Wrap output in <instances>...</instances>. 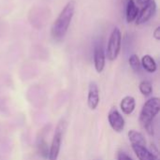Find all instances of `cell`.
Instances as JSON below:
<instances>
[{"mask_svg": "<svg viewBox=\"0 0 160 160\" xmlns=\"http://www.w3.org/2000/svg\"><path fill=\"white\" fill-rule=\"evenodd\" d=\"M75 7H76L75 1L71 0L68 2L67 5L63 8V9L59 13L58 17L53 22L51 28V36L54 40L60 41L67 35L72 18L74 16Z\"/></svg>", "mask_w": 160, "mask_h": 160, "instance_id": "1", "label": "cell"}, {"mask_svg": "<svg viewBox=\"0 0 160 160\" xmlns=\"http://www.w3.org/2000/svg\"><path fill=\"white\" fill-rule=\"evenodd\" d=\"M160 111V99L158 98H151L144 104L140 113V123L142 128L149 133L154 134L153 122Z\"/></svg>", "mask_w": 160, "mask_h": 160, "instance_id": "2", "label": "cell"}, {"mask_svg": "<svg viewBox=\"0 0 160 160\" xmlns=\"http://www.w3.org/2000/svg\"><path fill=\"white\" fill-rule=\"evenodd\" d=\"M128 139L131 148L139 160H159L158 158L147 147V142L142 133L137 130H129Z\"/></svg>", "mask_w": 160, "mask_h": 160, "instance_id": "3", "label": "cell"}, {"mask_svg": "<svg viewBox=\"0 0 160 160\" xmlns=\"http://www.w3.org/2000/svg\"><path fill=\"white\" fill-rule=\"evenodd\" d=\"M121 44H122V33L118 27H114L110 36L106 52H105L106 57L110 61H114L115 59H117L121 51Z\"/></svg>", "mask_w": 160, "mask_h": 160, "instance_id": "4", "label": "cell"}, {"mask_svg": "<svg viewBox=\"0 0 160 160\" xmlns=\"http://www.w3.org/2000/svg\"><path fill=\"white\" fill-rule=\"evenodd\" d=\"M64 129H65V123L63 120H61L54 131L52 140V144L49 148V155H48V160H57L60 150H61V144L63 141V134H64Z\"/></svg>", "mask_w": 160, "mask_h": 160, "instance_id": "5", "label": "cell"}, {"mask_svg": "<svg viewBox=\"0 0 160 160\" xmlns=\"http://www.w3.org/2000/svg\"><path fill=\"white\" fill-rule=\"evenodd\" d=\"M108 121L112 128L117 133H120L124 130L126 126V121L123 117V115L120 113V112L116 108H112L108 113Z\"/></svg>", "mask_w": 160, "mask_h": 160, "instance_id": "6", "label": "cell"}, {"mask_svg": "<svg viewBox=\"0 0 160 160\" xmlns=\"http://www.w3.org/2000/svg\"><path fill=\"white\" fill-rule=\"evenodd\" d=\"M157 12V3L155 0H152L146 6L142 8L141 11H139L138 17L136 19V24H142L147 22Z\"/></svg>", "mask_w": 160, "mask_h": 160, "instance_id": "7", "label": "cell"}, {"mask_svg": "<svg viewBox=\"0 0 160 160\" xmlns=\"http://www.w3.org/2000/svg\"><path fill=\"white\" fill-rule=\"evenodd\" d=\"M99 104V90L98 86L95 82H91L88 87L87 105L90 110L94 111Z\"/></svg>", "mask_w": 160, "mask_h": 160, "instance_id": "8", "label": "cell"}, {"mask_svg": "<svg viewBox=\"0 0 160 160\" xmlns=\"http://www.w3.org/2000/svg\"><path fill=\"white\" fill-rule=\"evenodd\" d=\"M106 55L102 45L98 44L94 50V66L98 73H101L105 68Z\"/></svg>", "mask_w": 160, "mask_h": 160, "instance_id": "9", "label": "cell"}, {"mask_svg": "<svg viewBox=\"0 0 160 160\" xmlns=\"http://www.w3.org/2000/svg\"><path fill=\"white\" fill-rule=\"evenodd\" d=\"M120 108L124 114L130 115L136 108V100L132 96H126L120 102Z\"/></svg>", "mask_w": 160, "mask_h": 160, "instance_id": "10", "label": "cell"}, {"mask_svg": "<svg viewBox=\"0 0 160 160\" xmlns=\"http://www.w3.org/2000/svg\"><path fill=\"white\" fill-rule=\"evenodd\" d=\"M139 8L136 5L134 0H128L127 8H126V19L128 22H132L136 21L139 14Z\"/></svg>", "mask_w": 160, "mask_h": 160, "instance_id": "11", "label": "cell"}, {"mask_svg": "<svg viewBox=\"0 0 160 160\" xmlns=\"http://www.w3.org/2000/svg\"><path fill=\"white\" fill-rule=\"evenodd\" d=\"M141 65L142 67L143 68V69L149 73H154L157 71L158 69V65H157V62L155 61V59L149 55V54H146L144 55L142 60H141Z\"/></svg>", "mask_w": 160, "mask_h": 160, "instance_id": "12", "label": "cell"}, {"mask_svg": "<svg viewBox=\"0 0 160 160\" xmlns=\"http://www.w3.org/2000/svg\"><path fill=\"white\" fill-rule=\"evenodd\" d=\"M37 148H38V152L39 154L40 157H42L43 158L48 159V155H49V148H48V143L47 142L44 140L43 137H40L38 141V144H37Z\"/></svg>", "mask_w": 160, "mask_h": 160, "instance_id": "13", "label": "cell"}, {"mask_svg": "<svg viewBox=\"0 0 160 160\" xmlns=\"http://www.w3.org/2000/svg\"><path fill=\"white\" fill-rule=\"evenodd\" d=\"M139 89H140V92L145 97H149L153 93V85L149 81L141 82L139 84Z\"/></svg>", "mask_w": 160, "mask_h": 160, "instance_id": "14", "label": "cell"}, {"mask_svg": "<svg viewBox=\"0 0 160 160\" xmlns=\"http://www.w3.org/2000/svg\"><path fill=\"white\" fill-rule=\"evenodd\" d=\"M128 63L130 68L134 70V71H139L141 69V60L139 58V56L137 54H132L130 55L129 59H128Z\"/></svg>", "mask_w": 160, "mask_h": 160, "instance_id": "15", "label": "cell"}, {"mask_svg": "<svg viewBox=\"0 0 160 160\" xmlns=\"http://www.w3.org/2000/svg\"><path fill=\"white\" fill-rule=\"evenodd\" d=\"M117 160H133L127 153L125 152H119L117 155Z\"/></svg>", "mask_w": 160, "mask_h": 160, "instance_id": "16", "label": "cell"}, {"mask_svg": "<svg viewBox=\"0 0 160 160\" xmlns=\"http://www.w3.org/2000/svg\"><path fill=\"white\" fill-rule=\"evenodd\" d=\"M153 36H154V38H155L157 40H159L160 39V27L159 26H158V27L155 29V31L153 32Z\"/></svg>", "mask_w": 160, "mask_h": 160, "instance_id": "17", "label": "cell"}, {"mask_svg": "<svg viewBox=\"0 0 160 160\" xmlns=\"http://www.w3.org/2000/svg\"><path fill=\"white\" fill-rule=\"evenodd\" d=\"M137 1V3L140 5V6H142V7H144V6H146L148 3H150L152 0H136Z\"/></svg>", "mask_w": 160, "mask_h": 160, "instance_id": "18", "label": "cell"}]
</instances>
